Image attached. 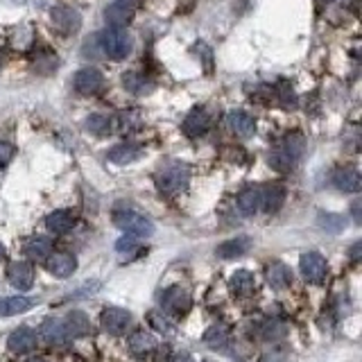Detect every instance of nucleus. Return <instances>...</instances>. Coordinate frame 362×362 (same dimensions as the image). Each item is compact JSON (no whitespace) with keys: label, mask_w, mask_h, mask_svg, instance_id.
I'll return each mask as SVG.
<instances>
[{"label":"nucleus","mask_w":362,"mask_h":362,"mask_svg":"<svg viewBox=\"0 0 362 362\" xmlns=\"http://www.w3.org/2000/svg\"><path fill=\"white\" fill-rule=\"evenodd\" d=\"M172 362H192V358L188 356V353H179V356H174Z\"/></svg>","instance_id":"44"},{"label":"nucleus","mask_w":362,"mask_h":362,"mask_svg":"<svg viewBox=\"0 0 362 362\" xmlns=\"http://www.w3.org/2000/svg\"><path fill=\"white\" fill-rule=\"evenodd\" d=\"M150 324L157 328L159 333H166V335H172V333H174V324L166 317L163 310H154V313H150Z\"/></svg>","instance_id":"36"},{"label":"nucleus","mask_w":362,"mask_h":362,"mask_svg":"<svg viewBox=\"0 0 362 362\" xmlns=\"http://www.w3.org/2000/svg\"><path fill=\"white\" fill-rule=\"evenodd\" d=\"M267 283L272 286L274 290H286L292 286V272L288 265L283 263H269L267 265Z\"/></svg>","instance_id":"15"},{"label":"nucleus","mask_w":362,"mask_h":362,"mask_svg":"<svg viewBox=\"0 0 362 362\" xmlns=\"http://www.w3.org/2000/svg\"><path fill=\"white\" fill-rule=\"evenodd\" d=\"M229 127L242 138H249V136H253V132H256V122H253L251 115L245 111H231L229 113Z\"/></svg>","instance_id":"18"},{"label":"nucleus","mask_w":362,"mask_h":362,"mask_svg":"<svg viewBox=\"0 0 362 362\" xmlns=\"http://www.w3.org/2000/svg\"><path fill=\"white\" fill-rule=\"evenodd\" d=\"M111 163H118V166H125V163H132L138 157H141V150L136 148L132 143H122V145H115L109 152H106Z\"/></svg>","instance_id":"22"},{"label":"nucleus","mask_w":362,"mask_h":362,"mask_svg":"<svg viewBox=\"0 0 362 362\" xmlns=\"http://www.w3.org/2000/svg\"><path fill=\"white\" fill-rule=\"evenodd\" d=\"M238 209L242 215H253L260 209V190L258 188H245L238 195Z\"/></svg>","instance_id":"29"},{"label":"nucleus","mask_w":362,"mask_h":362,"mask_svg":"<svg viewBox=\"0 0 362 362\" xmlns=\"http://www.w3.org/2000/svg\"><path fill=\"white\" fill-rule=\"evenodd\" d=\"M0 68H3V55H0Z\"/></svg>","instance_id":"46"},{"label":"nucleus","mask_w":362,"mask_h":362,"mask_svg":"<svg viewBox=\"0 0 362 362\" xmlns=\"http://www.w3.org/2000/svg\"><path fill=\"white\" fill-rule=\"evenodd\" d=\"M190 295L188 290H183L181 286H172L168 288L163 295H161V310L166 315H174V317H181L190 310Z\"/></svg>","instance_id":"4"},{"label":"nucleus","mask_w":362,"mask_h":362,"mask_svg":"<svg viewBox=\"0 0 362 362\" xmlns=\"http://www.w3.org/2000/svg\"><path fill=\"white\" fill-rule=\"evenodd\" d=\"M333 186L342 192H358L362 186V179H360V172L356 168L346 166V168H337L333 172Z\"/></svg>","instance_id":"12"},{"label":"nucleus","mask_w":362,"mask_h":362,"mask_svg":"<svg viewBox=\"0 0 362 362\" xmlns=\"http://www.w3.org/2000/svg\"><path fill=\"white\" fill-rule=\"evenodd\" d=\"M100 324L111 335H122L127 333L129 324H132V313L125 310V308H104L102 315H100Z\"/></svg>","instance_id":"5"},{"label":"nucleus","mask_w":362,"mask_h":362,"mask_svg":"<svg viewBox=\"0 0 362 362\" xmlns=\"http://www.w3.org/2000/svg\"><path fill=\"white\" fill-rule=\"evenodd\" d=\"M115 3L122 5V7H127V10H134V7L141 5V0H115Z\"/></svg>","instance_id":"43"},{"label":"nucleus","mask_w":362,"mask_h":362,"mask_svg":"<svg viewBox=\"0 0 362 362\" xmlns=\"http://www.w3.org/2000/svg\"><path fill=\"white\" fill-rule=\"evenodd\" d=\"M209 125H211L209 113H206L204 109H192L186 115V120H183V132H186L190 138H197L209 129Z\"/></svg>","instance_id":"14"},{"label":"nucleus","mask_w":362,"mask_h":362,"mask_svg":"<svg viewBox=\"0 0 362 362\" xmlns=\"http://www.w3.org/2000/svg\"><path fill=\"white\" fill-rule=\"evenodd\" d=\"M349 256H351L353 263H358L360 256H362V242H356V245H353L351 251H349Z\"/></svg>","instance_id":"42"},{"label":"nucleus","mask_w":362,"mask_h":362,"mask_svg":"<svg viewBox=\"0 0 362 362\" xmlns=\"http://www.w3.org/2000/svg\"><path fill=\"white\" fill-rule=\"evenodd\" d=\"M102 48H104V55L111 57V59H125L129 52H132V38L125 32L122 27H111V30H104L102 34Z\"/></svg>","instance_id":"3"},{"label":"nucleus","mask_w":362,"mask_h":362,"mask_svg":"<svg viewBox=\"0 0 362 362\" xmlns=\"http://www.w3.org/2000/svg\"><path fill=\"white\" fill-rule=\"evenodd\" d=\"M122 87L134 95H148L154 91V82L141 73H125L122 75Z\"/></svg>","instance_id":"17"},{"label":"nucleus","mask_w":362,"mask_h":362,"mask_svg":"<svg viewBox=\"0 0 362 362\" xmlns=\"http://www.w3.org/2000/svg\"><path fill=\"white\" fill-rule=\"evenodd\" d=\"M351 213H353V222H356V225H362V202L360 199H356V202L351 204Z\"/></svg>","instance_id":"41"},{"label":"nucleus","mask_w":362,"mask_h":362,"mask_svg":"<svg viewBox=\"0 0 362 362\" xmlns=\"http://www.w3.org/2000/svg\"><path fill=\"white\" fill-rule=\"evenodd\" d=\"M38 337L50 346H61L71 340V335H68V330H66V324L61 319H45L41 328H38Z\"/></svg>","instance_id":"9"},{"label":"nucleus","mask_w":362,"mask_h":362,"mask_svg":"<svg viewBox=\"0 0 362 362\" xmlns=\"http://www.w3.org/2000/svg\"><path fill=\"white\" fill-rule=\"evenodd\" d=\"M229 326L222 324V321H215L213 326H209V330L204 333V344H209L211 349H222L229 342Z\"/></svg>","instance_id":"27"},{"label":"nucleus","mask_w":362,"mask_h":362,"mask_svg":"<svg viewBox=\"0 0 362 362\" xmlns=\"http://www.w3.org/2000/svg\"><path fill=\"white\" fill-rule=\"evenodd\" d=\"M188 181L190 170L183 163H168L157 174V188L161 190V195H177L188 186Z\"/></svg>","instance_id":"1"},{"label":"nucleus","mask_w":362,"mask_h":362,"mask_svg":"<svg viewBox=\"0 0 362 362\" xmlns=\"http://www.w3.org/2000/svg\"><path fill=\"white\" fill-rule=\"evenodd\" d=\"M75 269H77V260L73 253H68V251L52 253L48 258V272L52 276H57V279H66V276H71Z\"/></svg>","instance_id":"11"},{"label":"nucleus","mask_w":362,"mask_h":362,"mask_svg":"<svg viewBox=\"0 0 362 362\" xmlns=\"http://www.w3.org/2000/svg\"><path fill=\"white\" fill-rule=\"evenodd\" d=\"M87 129L91 134H98V136H106L113 129V118L109 115H102V113H93L87 118Z\"/></svg>","instance_id":"32"},{"label":"nucleus","mask_w":362,"mask_h":362,"mask_svg":"<svg viewBox=\"0 0 362 362\" xmlns=\"http://www.w3.org/2000/svg\"><path fill=\"white\" fill-rule=\"evenodd\" d=\"M283 202H286V188L283 186H267L265 190H260V206L267 213L281 211Z\"/></svg>","instance_id":"19"},{"label":"nucleus","mask_w":362,"mask_h":362,"mask_svg":"<svg viewBox=\"0 0 362 362\" xmlns=\"http://www.w3.org/2000/svg\"><path fill=\"white\" fill-rule=\"evenodd\" d=\"M32 302L27 297H5L0 299V317H14V315L27 313Z\"/></svg>","instance_id":"23"},{"label":"nucleus","mask_w":362,"mask_h":362,"mask_svg":"<svg viewBox=\"0 0 362 362\" xmlns=\"http://www.w3.org/2000/svg\"><path fill=\"white\" fill-rule=\"evenodd\" d=\"M7 279L16 290H30L34 283V269L30 263L19 260V263H12L10 269H7Z\"/></svg>","instance_id":"10"},{"label":"nucleus","mask_w":362,"mask_h":362,"mask_svg":"<svg viewBox=\"0 0 362 362\" xmlns=\"http://www.w3.org/2000/svg\"><path fill=\"white\" fill-rule=\"evenodd\" d=\"M3 258H5V247L0 245V260H3Z\"/></svg>","instance_id":"45"},{"label":"nucleus","mask_w":362,"mask_h":362,"mask_svg":"<svg viewBox=\"0 0 362 362\" xmlns=\"http://www.w3.org/2000/svg\"><path fill=\"white\" fill-rule=\"evenodd\" d=\"M34 344H36V333H34L32 328H27V326L14 330V333L10 335V340H7V346H10V351H12V353H19V356H21V353L32 351Z\"/></svg>","instance_id":"13"},{"label":"nucleus","mask_w":362,"mask_h":362,"mask_svg":"<svg viewBox=\"0 0 362 362\" xmlns=\"http://www.w3.org/2000/svg\"><path fill=\"white\" fill-rule=\"evenodd\" d=\"M299 267H302V274L308 283H321L326 279V272H328V265H326V258L321 256L317 251H306L302 260H299Z\"/></svg>","instance_id":"6"},{"label":"nucleus","mask_w":362,"mask_h":362,"mask_svg":"<svg viewBox=\"0 0 362 362\" xmlns=\"http://www.w3.org/2000/svg\"><path fill=\"white\" fill-rule=\"evenodd\" d=\"M50 21L61 34H75L82 27L80 12H75L73 7H55L50 12Z\"/></svg>","instance_id":"7"},{"label":"nucleus","mask_w":362,"mask_h":362,"mask_svg":"<svg viewBox=\"0 0 362 362\" xmlns=\"http://www.w3.org/2000/svg\"><path fill=\"white\" fill-rule=\"evenodd\" d=\"M115 251H118L122 258H132L134 253H138V242L134 240V236H125L115 242Z\"/></svg>","instance_id":"37"},{"label":"nucleus","mask_w":362,"mask_h":362,"mask_svg":"<svg viewBox=\"0 0 362 362\" xmlns=\"http://www.w3.org/2000/svg\"><path fill=\"white\" fill-rule=\"evenodd\" d=\"M276 91H279V98L283 104H295V93H292L290 84H279V89Z\"/></svg>","instance_id":"39"},{"label":"nucleus","mask_w":362,"mask_h":362,"mask_svg":"<svg viewBox=\"0 0 362 362\" xmlns=\"http://www.w3.org/2000/svg\"><path fill=\"white\" fill-rule=\"evenodd\" d=\"M73 225H75V218L71 211H55L45 218V227L52 234H66V231L73 229Z\"/></svg>","instance_id":"24"},{"label":"nucleus","mask_w":362,"mask_h":362,"mask_svg":"<svg viewBox=\"0 0 362 362\" xmlns=\"http://www.w3.org/2000/svg\"><path fill=\"white\" fill-rule=\"evenodd\" d=\"M269 166L274 168V170H281V172H286L290 170L292 166H295V161H292L286 152H283V148H276L272 154H269Z\"/></svg>","instance_id":"35"},{"label":"nucleus","mask_w":362,"mask_h":362,"mask_svg":"<svg viewBox=\"0 0 362 362\" xmlns=\"http://www.w3.org/2000/svg\"><path fill=\"white\" fill-rule=\"evenodd\" d=\"M14 154H16V148H14L12 143L0 141V168L10 166V161L14 159Z\"/></svg>","instance_id":"38"},{"label":"nucleus","mask_w":362,"mask_h":362,"mask_svg":"<svg viewBox=\"0 0 362 362\" xmlns=\"http://www.w3.org/2000/svg\"><path fill=\"white\" fill-rule=\"evenodd\" d=\"M82 55H84V59H91V61H95V59H100V57H104V48H102V36H100V34L89 36L87 41H84Z\"/></svg>","instance_id":"34"},{"label":"nucleus","mask_w":362,"mask_h":362,"mask_svg":"<svg viewBox=\"0 0 362 362\" xmlns=\"http://www.w3.org/2000/svg\"><path fill=\"white\" fill-rule=\"evenodd\" d=\"M281 148H283V152H286L288 157H290V159H292V161H295V163H297V161L304 157V150H306V141H304V136H302V134H288V136H286V141H283V145H281Z\"/></svg>","instance_id":"31"},{"label":"nucleus","mask_w":362,"mask_h":362,"mask_svg":"<svg viewBox=\"0 0 362 362\" xmlns=\"http://www.w3.org/2000/svg\"><path fill=\"white\" fill-rule=\"evenodd\" d=\"M25 253H27V258H32V260H45V258H48L50 253H52V242H50V238L36 236V238H32V240H27Z\"/></svg>","instance_id":"26"},{"label":"nucleus","mask_w":362,"mask_h":362,"mask_svg":"<svg viewBox=\"0 0 362 362\" xmlns=\"http://www.w3.org/2000/svg\"><path fill=\"white\" fill-rule=\"evenodd\" d=\"M113 225L134 238H150L154 234V225L150 218H145L134 209H120L113 213Z\"/></svg>","instance_id":"2"},{"label":"nucleus","mask_w":362,"mask_h":362,"mask_svg":"<svg viewBox=\"0 0 362 362\" xmlns=\"http://www.w3.org/2000/svg\"><path fill=\"white\" fill-rule=\"evenodd\" d=\"M27 362H41V360H36V358H34V360H27Z\"/></svg>","instance_id":"47"},{"label":"nucleus","mask_w":362,"mask_h":362,"mask_svg":"<svg viewBox=\"0 0 362 362\" xmlns=\"http://www.w3.org/2000/svg\"><path fill=\"white\" fill-rule=\"evenodd\" d=\"M64 324H66V330L71 337H84V335H89V330H91L89 317L80 310H73L71 315H68Z\"/></svg>","instance_id":"25"},{"label":"nucleus","mask_w":362,"mask_h":362,"mask_svg":"<svg viewBox=\"0 0 362 362\" xmlns=\"http://www.w3.org/2000/svg\"><path fill=\"white\" fill-rule=\"evenodd\" d=\"M132 19H134V12L118 5V3L109 5L104 10V21H106V25L109 27H127L129 23H132Z\"/></svg>","instance_id":"20"},{"label":"nucleus","mask_w":362,"mask_h":362,"mask_svg":"<svg viewBox=\"0 0 362 362\" xmlns=\"http://www.w3.org/2000/svg\"><path fill=\"white\" fill-rule=\"evenodd\" d=\"M154 346H157V340L150 333H145V330H138V333L129 337V351L134 356H148V353L154 351Z\"/></svg>","instance_id":"28"},{"label":"nucleus","mask_w":362,"mask_h":362,"mask_svg":"<svg viewBox=\"0 0 362 362\" xmlns=\"http://www.w3.org/2000/svg\"><path fill=\"white\" fill-rule=\"evenodd\" d=\"M326 3H330V0H326Z\"/></svg>","instance_id":"48"},{"label":"nucleus","mask_w":362,"mask_h":362,"mask_svg":"<svg viewBox=\"0 0 362 362\" xmlns=\"http://www.w3.org/2000/svg\"><path fill=\"white\" fill-rule=\"evenodd\" d=\"M73 84L82 95H95L104 87V77L98 68H82V71L75 73Z\"/></svg>","instance_id":"8"},{"label":"nucleus","mask_w":362,"mask_h":362,"mask_svg":"<svg viewBox=\"0 0 362 362\" xmlns=\"http://www.w3.org/2000/svg\"><path fill=\"white\" fill-rule=\"evenodd\" d=\"M249 247H251V240L249 238H245V236H240V238H234V240H227V242H222L218 249H215V253H218L220 258H240V256H245V253L249 251Z\"/></svg>","instance_id":"16"},{"label":"nucleus","mask_w":362,"mask_h":362,"mask_svg":"<svg viewBox=\"0 0 362 362\" xmlns=\"http://www.w3.org/2000/svg\"><path fill=\"white\" fill-rule=\"evenodd\" d=\"M317 225L324 231H328V234H340V231L346 227V218L344 215H337V213H319Z\"/></svg>","instance_id":"33"},{"label":"nucleus","mask_w":362,"mask_h":362,"mask_svg":"<svg viewBox=\"0 0 362 362\" xmlns=\"http://www.w3.org/2000/svg\"><path fill=\"white\" fill-rule=\"evenodd\" d=\"M286 360H288V353L286 351H279V349L269 351V353H265L263 358H260V362H286Z\"/></svg>","instance_id":"40"},{"label":"nucleus","mask_w":362,"mask_h":362,"mask_svg":"<svg viewBox=\"0 0 362 362\" xmlns=\"http://www.w3.org/2000/svg\"><path fill=\"white\" fill-rule=\"evenodd\" d=\"M231 292L238 297H245V295H251L253 288H256V279H253V274L247 272V269H238V272L231 276Z\"/></svg>","instance_id":"21"},{"label":"nucleus","mask_w":362,"mask_h":362,"mask_svg":"<svg viewBox=\"0 0 362 362\" xmlns=\"http://www.w3.org/2000/svg\"><path fill=\"white\" fill-rule=\"evenodd\" d=\"M288 333V326L283 324L279 319H265L263 324L258 326V335L263 337L267 342H276V340H283Z\"/></svg>","instance_id":"30"}]
</instances>
